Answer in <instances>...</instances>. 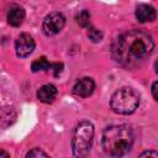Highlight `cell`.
Segmentation results:
<instances>
[{"mask_svg":"<svg viewBox=\"0 0 158 158\" xmlns=\"http://www.w3.org/2000/svg\"><path fill=\"white\" fill-rule=\"evenodd\" d=\"M139 105L138 93L128 86H123L116 90L110 100V106L114 112L120 115H130L136 111Z\"/></svg>","mask_w":158,"mask_h":158,"instance_id":"3957f363","label":"cell"},{"mask_svg":"<svg viewBox=\"0 0 158 158\" xmlns=\"http://www.w3.org/2000/svg\"><path fill=\"white\" fill-rule=\"evenodd\" d=\"M35 40L32 38V36H30L28 33H21L16 42H15V49H16V54L20 58H25L27 56H30L33 49H35Z\"/></svg>","mask_w":158,"mask_h":158,"instance_id":"8992f818","label":"cell"},{"mask_svg":"<svg viewBox=\"0 0 158 158\" xmlns=\"http://www.w3.org/2000/svg\"><path fill=\"white\" fill-rule=\"evenodd\" d=\"M31 69L32 72H41V70H49L51 69V63L44 58V57H41L38 59H36L32 64H31Z\"/></svg>","mask_w":158,"mask_h":158,"instance_id":"8fae6325","label":"cell"},{"mask_svg":"<svg viewBox=\"0 0 158 158\" xmlns=\"http://www.w3.org/2000/svg\"><path fill=\"white\" fill-rule=\"evenodd\" d=\"M65 25V17L60 12H51L47 15L42 23V30L46 36H54L62 31Z\"/></svg>","mask_w":158,"mask_h":158,"instance_id":"5b68a950","label":"cell"},{"mask_svg":"<svg viewBox=\"0 0 158 158\" xmlns=\"http://www.w3.org/2000/svg\"><path fill=\"white\" fill-rule=\"evenodd\" d=\"M77 20L81 27L90 28V14L88 10H83L81 12H79V15L77 16Z\"/></svg>","mask_w":158,"mask_h":158,"instance_id":"7c38bea8","label":"cell"},{"mask_svg":"<svg viewBox=\"0 0 158 158\" xmlns=\"http://www.w3.org/2000/svg\"><path fill=\"white\" fill-rule=\"evenodd\" d=\"M62 69H63V64L62 63H53V64H51V69L49 70H53L54 77H58L60 74Z\"/></svg>","mask_w":158,"mask_h":158,"instance_id":"9a60e30c","label":"cell"},{"mask_svg":"<svg viewBox=\"0 0 158 158\" xmlns=\"http://www.w3.org/2000/svg\"><path fill=\"white\" fill-rule=\"evenodd\" d=\"M4 156H5V157H9V154H7V153H5L4 151H1V154H0V157H4Z\"/></svg>","mask_w":158,"mask_h":158,"instance_id":"d6986e66","label":"cell"},{"mask_svg":"<svg viewBox=\"0 0 158 158\" xmlns=\"http://www.w3.org/2000/svg\"><path fill=\"white\" fill-rule=\"evenodd\" d=\"M141 157H156L158 158V152H154V151H146L143 153L139 154Z\"/></svg>","mask_w":158,"mask_h":158,"instance_id":"e0dca14e","label":"cell"},{"mask_svg":"<svg viewBox=\"0 0 158 158\" xmlns=\"http://www.w3.org/2000/svg\"><path fill=\"white\" fill-rule=\"evenodd\" d=\"M154 43L143 31L132 30L118 35L111 44L112 59L127 68L142 64L153 52Z\"/></svg>","mask_w":158,"mask_h":158,"instance_id":"6da1fadb","label":"cell"},{"mask_svg":"<svg viewBox=\"0 0 158 158\" xmlns=\"http://www.w3.org/2000/svg\"><path fill=\"white\" fill-rule=\"evenodd\" d=\"M95 89V83L91 78L89 77H84L81 79H79L75 85L73 86V93L77 95V96H80V98H88L93 94Z\"/></svg>","mask_w":158,"mask_h":158,"instance_id":"52a82bcc","label":"cell"},{"mask_svg":"<svg viewBox=\"0 0 158 158\" xmlns=\"http://www.w3.org/2000/svg\"><path fill=\"white\" fill-rule=\"evenodd\" d=\"M154 69H156V73L158 74V59L154 62Z\"/></svg>","mask_w":158,"mask_h":158,"instance_id":"ac0fdd59","label":"cell"},{"mask_svg":"<svg viewBox=\"0 0 158 158\" xmlns=\"http://www.w3.org/2000/svg\"><path fill=\"white\" fill-rule=\"evenodd\" d=\"M56 96H57V88L53 84H44L37 91L38 100L46 104L52 102L56 99Z\"/></svg>","mask_w":158,"mask_h":158,"instance_id":"9c48e42d","label":"cell"},{"mask_svg":"<svg viewBox=\"0 0 158 158\" xmlns=\"http://www.w3.org/2000/svg\"><path fill=\"white\" fill-rule=\"evenodd\" d=\"M88 37L93 41V42H100L102 40V32L100 30H96V28H93L90 27L89 31H88Z\"/></svg>","mask_w":158,"mask_h":158,"instance_id":"4fadbf2b","label":"cell"},{"mask_svg":"<svg viewBox=\"0 0 158 158\" xmlns=\"http://www.w3.org/2000/svg\"><path fill=\"white\" fill-rule=\"evenodd\" d=\"M157 14L154 7L147 4H141L136 9V17L139 22H151L156 19Z\"/></svg>","mask_w":158,"mask_h":158,"instance_id":"ba28073f","label":"cell"},{"mask_svg":"<svg viewBox=\"0 0 158 158\" xmlns=\"http://www.w3.org/2000/svg\"><path fill=\"white\" fill-rule=\"evenodd\" d=\"M94 137V126L89 121H81L77 125L73 138L72 148L75 157H85L89 154L91 148V142Z\"/></svg>","mask_w":158,"mask_h":158,"instance_id":"277c9868","label":"cell"},{"mask_svg":"<svg viewBox=\"0 0 158 158\" xmlns=\"http://www.w3.org/2000/svg\"><path fill=\"white\" fill-rule=\"evenodd\" d=\"M102 148L112 157L127 154L133 144V132L126 125L109 126L102 132Z\"/></svg>","mask_w":158,"mask_h":158,"instance_id":"7a4b0ae2","label":"cell"},{"mask_svg":"<svg viewBox=\"0 0 158 158\" xmlns=\"http://www.w3.org/2000/svg\"><path fill=\"white\" fill-rule=\"evenodd\" d=\"M152 95L156 100H158V81H154L152 84Z\"/></svg>","mask_w":158,"mask_h":158,"instance_id":"2e32d148","label":"cell"},{"mask_svg":"<svg viewBox=\"0 0 158 158\" xmlns=\"http://www.w3.org/2000/svg\"><path fill=\"white\" fill-rule=\"evenodd\" d=\"M25 19V10L21 6H11L7 11V21L12 26H20Z\"/></svg>","mask_w":158,"mask_h":158,"instance_id":"30bf717a","label":"cell"},{"mask_svg":"<svg viewBox=\"0 0 158 158\" xmlns=\"http://www.w3.org/2000/svg\"><path fill=\"white\" fill-rule=\"evenodd\" d=\"M26 157H28V158L31 157V158H32V157H48V156H47V153H44V152L41 151L40 148H33V149H31V151L26 154Z\"/></svg>","mask_w":158,"mask_h":158,"instance_id":"5bb4252c","label":"cell"}]
</instances>
